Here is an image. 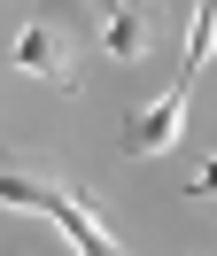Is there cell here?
<instances>
[{
  "label": "cell",
  "instance_id": "obj_1",
  "mask_svg": "<svg viewBox=\"0 0 217 256\" xmlns=\"http://www.w3.org/2000/svg\"><path fill=\"white\" fill-rule=\"evenodd\" d=\"M0 202H8V210H39V218H54L62 233H70L78 256H132V248H124V240L108 233V225L93 218V210L78 202L54 171H39L24 148H0Z\"/></svg>",
  "mask_w": 217,
  "mask_h": 256
},
{
  "label": "cell",
  "instance_id": "obj_2",
  "mask_svg": "<svg viewBox=\"0 0 217 256\" xmlns=\"http://www.w3.org/2000/svg\"><path fill=\"white\" fill-rule=\"evenodd\" d=\"M78 47H86V16H78V0H39L24 16V32H16L8 62L31 70V78H46L54 94H78Z\"/></svg>",
  "mask_w": 217,
  "mask_h": 256
},
{
  "label": "cell",
  "instance_id": "obj_3",
  "mask_svg": "<svg viewBox=\"0 0 217 256\" xmlns=\"http://www.w3.org/2000/svg\"><path fill=\"white\" fill-rule=\"evenodd\" d=\"M155 8L148 0H108V24H101V47H108V62L116 70H132V62H148V47H155Z\"/></svg>",
  "mask_w": 217,
  "mask_h": 256
},
{
  "label": "cell",
  "instance_id": "obj_4",
  "mask_svg": "<svg viewBox=\"0 0 217 256\" xmlns=\"http://www.w3.org/2000/svg\"><path fill=\"white\" fill-rule=\"evenodd\" d=\"M186 94H194V86H170L163 101H148V109L124 124V156H163V148H178V132H186Z\"/></svg>",
  "mask_w": 217,
  "mask_h": 256
},
{
  "label": "cell",
  "instance_id": "obj_5",
  "mask_svg": "<svg viewBox=\"0 0 217 256\" xmlns=\"http://www.w3.org/2000/svg\"><path fill=\"white\" fill-rule=\"evenodd\" d=\"M210 62H217V0H194V32H186V70H178V86H194Z\"/></svg>",
  "mask_w": 217,
  "mask_h": 256
},
{
  "label": "cell",
  "instance_id": "obj_6",
  "mask_svg": "<svg viewBox=\"0 0 217 256\" xmlns=\"http://www.w3.org/2000/svg\"><path fill=\"white\" fill-rule=\"evenodd\" d=\"M186 194H217V156H210V163L194 171V186H186Z\"/></svg>",
  "mask_w": 217,
  "mask_h": 256
}]
</instances>
